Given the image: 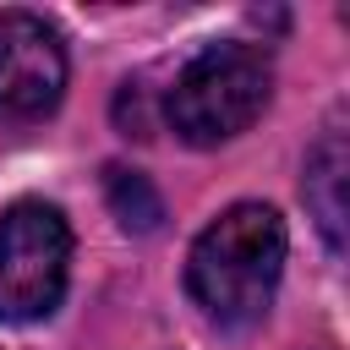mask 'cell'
Returning a JSON list of instances; mask_svg holds the SVG:
<instances>
[{"label": "cell", "mask_w": 350, "mask_h": 350, "mask_svg": "<svg viewBox=\"0 0 350 350\" xmlns=\"http://www.w3.org/2000/svg\"><path fill=\"white\" fill-rule=\"evenodd\" d=\"M284 273V219L268 202L224 208L186 257V290L213 323H252L268 312Z\"/></svg>", "instance_id": "obj_1"}, {"label": "cell", "mask_w": 350, "mask_h": 350, "mask_svg": "<svg viewBox=\"0 0 350 350\" xmlns=\"http://www.w3.org/2000/svg\"><path fill=\"white\" fill-rule=\"evenodd\" d=\"M268 88H273V66L257 44H235V38L208 44L175 71L164 115L191 148H213V142H230L235 131H246L262 115Z\"/></svg>", "instance_id": "obj_2"}, {"label": "cell", "mask_w": 350, "mask_h": 350, "mask_svg": "<svg viewBox=\"0 0 350 350\" xmlns=\"http://www.w3.org/2000/svg\"><path fill=\"white\" fill-rule=\"evenodd\" d=\"M71 273V224L49 202L0 213V323H38L60 306Z\"/></svg>", "instance_id": "obj_3"}, {"label": "cell", "mask_w": 350, "mask_h": 350, "mask_svg": "<svg viewBox=\"0 0 350 350\" xmlns=\"http://www.w3.org/2000/svg\"><path fill=\"white\" fill-rule=\"evenodd\" d=\"M66 93V44L33 11L0 16V120H44Z\"/></svg>", "instance_id": "obj_4"}, {"label": "cell", "mask_w": 350, "mask_h": 350, "mask_svg": "<svg viewBox=\"0 0 350 350\" xmlns=\"http://www.w3.org/2000/svg\"><path fill=\"white\" fill-rule=\"evenodd\" d=\"M339 191H345V137L328 131L306 159V202H312V213H317V224H323L334 252L345 241V197Z\"/></svg>", "instance_id": "obj_5"}, {"label": "cell", "mask_w": 350, "mask_h": 350, "mask_svg": "<svg viewBox=\"0 0 350 350\" xmlns=\"http://www.w3.org/2000/svg\"><path fill=\"white\" fill-rule=\"evenodd\" d=\"M104 191H109V208H115V219H120L126 230H137V235L159 230L164 202H159V191L148 186L142 170H120V164H109V170H104Z\"/></svg>", "instance_id": "obj_6"}]
</instances>
